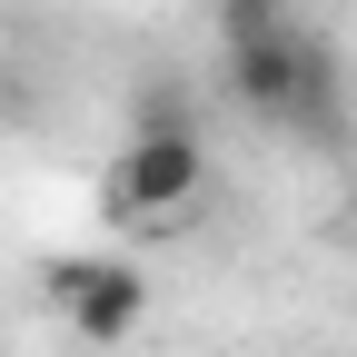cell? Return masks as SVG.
I'll list each match as a JSON object with an SVG mask.
<instances>
[{
    "label": "cell",
    "instance_id": "1",
    "mask_svg": "<svg viewBox=\"0 0 357 357\" xmlns=\"http://www.w3.org/2000/svg\"><path fill=\"white\" fill-rule=\"evenodd\" d=\"M218 40H229V50H218V79H229V100L248 119H278V129H298V139H337L347 70H337V50L318 30L278 20V30H218Z\"/></svg>",
    "mask_w": 357,
    "mask_h": 357
},
{
    "label": "cell",
    "instance_id": "2",
    "mask_svg": "<svg viewBox=\"0 0 357 357\" xmlns=\"http://www.w3.org/2000/svg\"><path fill=\"white\" fill-rule=\"evenodd\" d=\"M208 178L199 129H139L119 159H109V218H178Z\"/></svg>",
    "mask_w": 357,
    "mask_h": 357
},
{
    "label": "cell",
    "instance_id": "3",
    "mask_svg": "<svg viewBox=\"0 0 357 357\" xmlns=\"http://www.w3.org/2000/svg\"><path fill=\"white\" fill-rule=\"evenodd\" d=\"M50 298L70 307V337H89V347H119L149 318V278L129 258H60L50 268Z\"/></svg>",
    "mask_w": 357,
    "mask_h": 357
},
{
    "label": "cell",
    "instance_id": "4",
    "mask_svg": "<svg viewBox=\"0 0 357 357\" xmlns=\"http://www.w3.org/2000/svg\"><path fill=\"white\" fill-rule=\"evenodd\" d=\"M139 129H199V119H189V100L169 79H139Z\"/></svg>",
    "mask_w": 357,
    "mask_h": 357
},
{
    "label": "cell",
    "instance_id": "5",
    "mask_svg": "<svg viewBox=\"0 0 357 357\" xmlns=\"http://www.w3.org/2000/svg\"><path fill=\"white\" fill-rule=\"evenodd\" d=\"M288 0H218V30H278Z\"/></svg>",
    "mask_w": 357,
    "mask_h": 357
},
{
    "label": "cell",
    "instance_id": "6",
    "mask_svg": "<svg viewBox=\"0 0 357 357\" xmlns=\"http://www.w3.org/2000/svg\"><path fill=\"white\" fill-rule=\"evenodd\" d=\"M347 229H357V199H347Z\"/></svg>",
    "mask_w": 357,
    "mask_h": 357
}]
</instances>
